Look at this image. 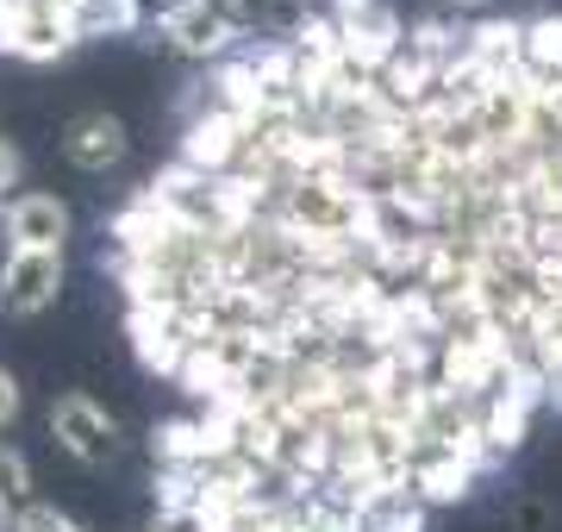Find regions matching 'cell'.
<instances>
[{"label":"cell","instance_id":"obj_1","mask_svg":"<svg viewBox=\"0 0 562 532\" xmlns=\"http://www.w3.org/2000/svg\"><path fill=\"white\" fill-rule=\"evenodd\" d=\"M157 32H162V44H169L176 57L213 63L250 32V7H244V0H181Z\"/></svg>","mask_w":562,"mask_h":532},{"label":"cell","instance_id":"obj_2","mask_svg":"<svg viewBox=\"0 0 562 532\" xmlns=\"http://www.w3.org/2000/svg\"><path fill=\"white\" fill-rule=\"evenodd\" d=\"M125 332L138 345V364L157 369V376H181V364L206 339L201 313H188V308H125Z\"/></svg>","mask_w":562,"mask_h":532},{"label":"cell","instance_id":"obj_3","mask_svg":"<svg viewBox=\"0 0 562 532\" xmlns=\"http://www.w3.org/2000/svg\"><path fill=\"white\" fill-rule=\"evenodd\" d=\"M50 432H57V445L88 464V470H101L120 457V420L94 401V395H57L50 401Z\"/></svg>","mask_w":562,"mask_h":532},{"label":"cell","instance_id":"obj_4","mask_svg":"<svg viewBox=\"0 0 562 532\" xmlns=\"http://www.w3.org/2000/svg\"><path fill=\"white\" fill-rule=\"evenodd\" d=\"M63 295V251H7L0 257V308L32 320Z\"/></svg>","mask_w":562,"mask_h":532},{"label":"cell","instance_id":"obj_5","mask_svg":"<svg viewBox=\"0 0 562 532\" xmlns=\"http://www.w3.org/2000/svg\"><path fill=\"white\" fill-rule=\"evenodd\" d=\"M0 232H7V251H63L69 207L57 195H13L0 207Z\"/></svg>","mask_w":562,"mask_h":532},{"label":"cell","instance_id":"obj_6","mask_svg":"<svg viewBox=\"0 0 562 532\" xmlns=\"http://www.w3.org/2000/svg\"><path fill=\"white\" fill-rule=\"evenodd\" d=\"M63 157L88 176H106L113 164H125V125L113 113H76V120L63 125Z\"/></svg>","mask_w":562,"mask_h":532},{"label":"cell","instance_id":"obj_7","mask_svg":"<svg viewBox=\"0 0 562 532\" xmlns=\"http://www.w3.org/2000/svg\"><path fill=\"white\" fill-rule=\"evenodd\" d=\"M475 476H482V464L475 457H462V451H438V445H419L413 439V470H406V483L431 501V508H443V501H462V495L475 489Z\"/></svg>","mask_w":562,"mask_h":532},{"label":"cell","instance_id":"obj_8","mask_svg":"<svg viewBox=\"0 0 562 532\" xmlns=\"http://www.w3.org/2000/svg\"><path fill=\"white\" fill-rule=\"evenodd\" d=\"M425 513H431V501L413 483H394V489L362 495L350 532H425Z\"/></svg>","mask_w":562,"mask_h":532},{"label":"cell","instance_id":"obj_9","mask_svg":"<svg viewBox=\"0 0 562 532\" xmlns=\"http://www.w3.org/2000/svg\"><path fill=\"white\" fill-rule=\"evenodd\" d=\"M469 57L482 63L487 76H525V25L519 20H487L469 32Z\"/></svg>","mask_w":562,"mask_h":532},{"label":"cell","instance_id":"obj_10","mask_svg":"<svg viewBox=\"0 0 562 532\" xmlns=\"http://www.w3.org/2000/svg\"><path fill=\"white\" fill-rule=\"evenodd\" d=\"M69 25L76 38H125L144 25V13L138 0H69Z\"/></svg>","mask_w":562,"mask_h":532},{"label":"cell","instance_id":"obj_11","mask_svg":"<svg viewBox=\"0 0 562 532\" xmlns=\"http://www.w3.org/2000/svg\"><path fill=\"white\" fill-rule=\"evenodd\" d=\"M525 76H538V82H562V20H557V13L525 20Z\"/></svg>","mask_w":562,"mask_h":532},{"label":"cell","instance_id":"obj_12","mask_svg":"<svg viewBox=\"0 0 562 532\" xmlns=\"http://www.w3.org/2000/svg\"><path fill=\"white\" fill-rule=\"evenodd\" d=\"M0 508L20 520L25 508H38L32 501V464H25V451H13V445H0Z\"/></svg>","mask_w":562,"mask_h":532},{"label":"cell","instance_id":"obj_13","mask_svg":"<svg viewBox=\"0 0 562 532\" xmlns=\"http://www.w3.org/2000/svg\"><path fill=\"white\" fill-rule=\"evenodd\" d=\"M150 532H225V520L206 501H176V508H157V527Z\"/></svg>","mask_w":562,"mask_h":532},{"label":"cell","instance_id":"obj_14","mask_svg":"<svg viewBox=\"0 0 562 532\" xmlns=\"http://www.w3.org/2000/svg\"><path fill=\"white\" fill-rule=\"evenodd\" d=\"M13 532H88V527H81V520H69L63 508H44V501H38V508L20 513V527H13Z\"/></svg>","mask_w":562,"mask_h":532},{"label":"cell","instance_id":"obj_15","mask_svg":"<svg viewBox=\"0 0 562 532\" xmlns=\"http://www.w3.org/2000/svg\"><path fill=\"white\" fill-rule=\"evenodd\" d=\"M20 169H25L20 144H13V138H0V201H7V188H20Z\"/></svg>","mask_w":562,"mask_h":532},{"label":"cell","instance_id":"obj_16","mask_svg":"<svg viewBox=\"0 0 562 532\" xmlns=\"http://www.w3.org/2000/svg\"><path fill=\"white\" fill-rule=\"evenodd\" d=\"M20 420V383H13V369H0V432Z\"/></svg>","mask_w":562,"mask_h":532},{"label":"cell","instance_id":"obj_17","mask_svg":"<svg viewBox=\"0 0 562 532\" xmlns=\"http://www.w3.org/2000/svg\"><path fill=\"white\" fill-rule=\"evenodd\" d=\"M375 7H387V0H331V20H338V25H357V20H369Z\"/></svg>","mask_w":562,"mask_h":532},{"label":"cell","instance_id":"obj_18","mask_svg":"<svg viewBox=\"0 0 562 532\" xmlns=\"http://www.w3.org/2000/svg\"><path fill=\"white\" fill-rule=\"evenodd\" d=\"M550 527V508H543V501H525L519 508V532H543Z\"/></svg>","mask_w":562,"mask_h":532}]
</instances>
